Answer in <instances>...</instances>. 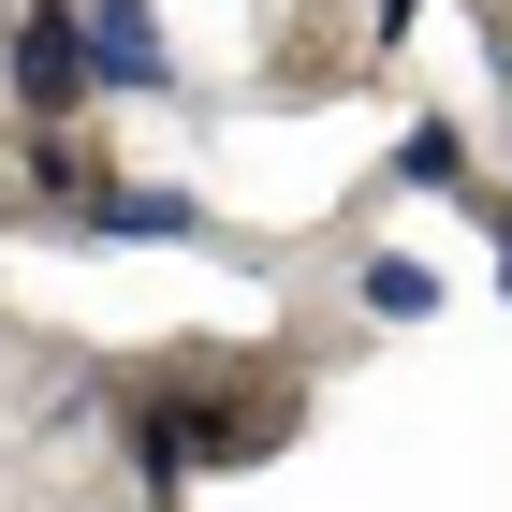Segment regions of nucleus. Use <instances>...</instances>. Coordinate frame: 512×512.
I'll use <instances>...</instances> for the list:
<instances>
[{"label": "nucleus", "mask_w": 512, "mask_h": 512, "mask_svg": "<svg viewBox=\"0 0 512 512\" xmlns=\"http://www.w3.org/2000/svg\"><path fill=\"white\" fill-rule=\"evenodd\" d=\"M0 74H15V103H30V132H74V103H88V44H74V0H30V15L0 30Z\"/></svg>", "instance_id": "1"}, {"label": "nucleus", "mask_w": 512, "mask_h": 512, "mask_svg": "<svg viewBox=\"0 0 512 512\" xmlns=\"http://www.w3.org/2000/svg\"><path fill=\"white\" fill-rule=\"evenodd\" d=\"M74 44H88V103H161L176 88V44H161V0H74Z\"/></svg>", "instance_id": "2"}, {"label": "nucleus", "mask_w": 512, "mask_h": 512, "mask_svg": "<svg viewBox=\"0 0 512 512\" xmlns=\"http://www.w3.org/2000/svg\"><path fill=\"white\" fill-rule=\"evenodd\" d=\"M74 235H103V249H205L220 220H205V191H176V176H103V191L74 205Z\"/></svg>", "instance_id": "3"}, {"label": "nucleus", "mask_w": 512, "mask_h": 512, "mask_svg": "<svg viewBox=\"0 0 512 512\" xmlns=\"http://www.w3.org/2000/svg\"><path fill=\"white\" fill-rule=\"evenodd\" d=\"M352 308H366V322H439V264H410V249H366V264H352Z\"/></svg>", "instance_id": "4"}, {"label": "nucleus", "mask_w": 512, "mask_h": 512, "mask_svg": "<svg viewBox=\"0 0 512 512\" xmlns=\"http://www.w3.org/2000/svg\"><path fill=\"white\" fill-rule=\"evenodd\" d=\"M395 191H483V176H469V132H454V118H410V132H395Z\"/></svg>", "instance_id": "5"}, {"label": "nucleus", "mask_w": 512, "mask_h": 512, "mask_svg": "<svg viewBox=\"0 0 512 512\" xmlns=\"http://www.w3.org/2000/svg\"><path fill=\"white\" fill-rule=\"evenodd\" d=\"M366 15H381V44H395V30H410V15H425V0H366Z\"/></svg>", "instance_id": "6"}, {"label": "nucleus", "mask_w": 512, "mask_h": 512, "mask_svg": "<svg viewBox=\"0 0 512 512\" xmlns=\"http://www.w3.org/2000/svg\"><path fill=\"white\" fill-rule=\"evenodd\" d=\"M498 293H512V235H498Z\"/></svg>", "instance_id": "7"}]
</instances>
